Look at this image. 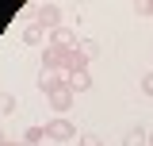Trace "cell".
Returning <instances> with one entry per match:
<instances>
[{"label":"cell","mask_w":153,"mask_h":146,"mask_svg":"<svg viewBox=\"0 0 153 146\" xmlns=\"http://www.w3.org/2000/svg\"><path fill=\"white\" fill-rule=\"evenodd\" d=\"M46 138H54V142H73L80 135H76V123L69 115H54V119L46 123Z\"/></svg>","instance_id":"6da1fadb"},{"label":"cell","mask_w":153,"mask_h":146,"mask_svg":"<svg viewBox=\"0 0 153 146\" xmlns=\"http://www.w3.org/2000/svg\"><path fill=\"white\" fill-rule=\"evenodd\" d=\"M80 38H84V35H76V27H65V23L50 31V42L61 46V50H76V46H80Z\"/></svg>","instance_id":"7a4b0ae2"},{"label":"cell","mask_w":153,"mask_h":146,"mask_svg":"<svg viewBox=\"0 0 153 146\" xmlns=\"http://www.w3.org/2000/svg\"><path fill=\"white\" fill-rule=\"evenodd\" d=\"M35 23H38V27H46V31L61 27V8H57V4H38V12H35Z\"/></svg>","instance_id":"3957f363"},{"label":"cell","mask_w":153,"mask_h":146,"mask_svg":"<svg viewBox=\"0 0 153 146\" xmlns=\"http://www.w3.org/2000/svg\"><path fill=\"white\" fill-rule=\"evenodd\" d=\"M42 69L65 73V50H61V46H54V42H46V46H42Z\"/></svg>","instance_id":"277c9868"},{"label":"cell","mask_w":153,"mask_h":146,"mask_svg":"<svg viewBox=\"0 0 153 146\" xmlns=\"http://www.w3.org/2000/svg\"><path fill=\"white\" fill-rule=\"evenodd\" d=\"M46 100H50V108H54L57 115H65V111L73 108V100H76V92L69 89V85H61V89H54V92H50V96H46Z\"/></svg>","instance_id":"5b68a950"},{"label":"cell","mask_w":153,"mask_h":146,"mask_svg":"<svg viewBox=\"0 0 153 146\" xmlns=\"http://www.w3.org/2000/svg\"><path fill=\"white\" fill-rule=\"evenodd\" d=\"M35 85H38L42 92H46V96H50L54 89H61V85H65V73H54V69H38Z\"/></svg>","instance_id":"8992f818"},{"label":"cell","mask_w":153,"mask_h":146,"mask_svg":"<svg viewBox=\"0 0 153 146\" xmlns=\"http://www.w3.org/2000/svg\"><path fill=\"white\" fill-rule=\"evenodd\" d=\"M19 38H23L27 46H46V42H50V31H46V27H38V23H27V27L19 31Z\"/></svg>","instance_id":"52a82bcc"},{"label":"cell","mask_w":153,"mask_h":146,"mask_svg":"<svg viewBox=\"0 0 153 146\" xmlns=\"http://www.w3.org/2000/svg\"><path fill=\"white\" fill-rule=\"evenodd\" d=\"M65 85H69L76 96H80V92L92 89V73H88V69H73V73H65Z\"/></svg>","instance_id":"ba28073f"},{"label":"cell","mask_w":153,"mask_h":146,"mask_svg":"<svg viewBox=\"0 0 153 146\" xmlns=\"http://www.w3.org/2000/svg\"><path fill=\"white\" fill-rule=\"evenodd\" d=\"M123 146H149V131L146 127H130L123 135Z\"/></svg>","instance_id":"9c48e42d"},{"label":"cell","mask_w":153,"mask_h":146,"mask_svg":"<svg viewBox=\"0 0 153 146\" xmlns=\"http://www.w3.org/2000/svg\"><path fill=\"white\" fill-rule=\"evenodd\" d=\"M80 54H84V62H92V58H100V42L96 38H80V46H76Z\"/></svg>","instance_id":"30bf717a"},{"label":"cell","mask_w":153,"mask_h":146,"mask_svg":"<svg viewBox=\"0 0 153 146\" xmlns=\"http://www.w3.org/2000/svg\"><path fill=\"white\" fill-rule=\"evenodd\" d=\"M46 138V123H35V127H27V135H23V142H31V146H38Z\"/></svg>","instance_id":"8fae6325"},{"label":"cell","mask_w":153,"mask_h":146,"mask_svg":"<svg viewBox=\"0 0 153 146\" xmlns=\"http://www.w3.org/2000/svg\"><path fill=\"white\" fill-rule=\"evenodd\" d=\"M16 111V96L12 92H0V115H12Z\"/></svg>","instance_id":"7c38bea8"},{"label":"cell","mask_w":153,"mask_h":146,"mask_svg":"<svg viewBox=\"0 0 153 146\" xmlns=\"http://www.w3.org/2000/svg\"><path fill=\"white\" fill-rule=\"evenodd\" d=\"M134 12H138L142 19H153V0H138V4H134Z\"/></svg>","instance_id":"4fadbf2b"},{"label":"cell","mask_w":153,"mask_h":146,"mask_svg":"<svg viewBox=\"0 0 153 146\" xmlns=\"http://www.w3.org/2000/svg\"><path fill=\"white\" fill-rule=\"evenodd\" d=\"M76 146H103V138H100V135H92V131H88V135H80V138H76Z\"/></svg>","instance_id":"5bb4252c"},{"label":"cell","mask_w":153,"mask_h":146,"mask_svg":"<svg viewBox=\"0 0 153 146\" xmlns=\"http://www.w3.org/2000/svg\"><path fill=\"white\" fill-rule=\"evenodd\" d=\"M142 92H146V96H153V69L142 73Z\"/></svg>","instance_id":"9a60e30c"},{"label":"cell","mask_w":153,"mask_h":146,"mask_svg":"<svg viewBox=\"0 0 153 146\" xmlns=\"http://www.w3.org/2000/svg\"><path fill=\"white\" fill-rule=\"evenodd\" d=\"M0 146H19V142H12V138H8V142H0Z\"/></svg>","instance_id":"2e32d148"},{"label":"cell","mask_w":153,"mask_h":146,"mask_svg":"<svg viewBox=\"0 0 153 146\" xmlns=\"http://www.w3.org/2000/svg\"><path fill=\"white\" fill-rule=\"evenodd\" d=\"M0 142H8V138H4V127H0Z\"/></svg>","instance_id":"e0dca14e"},{"label":"cell","mask_w":153,"mask_h":146,"mask_svg":"<svg viewBox=\"0 0 153 146\" xmlns=\"http://www.w3.org/2000/svg\"><path fill=\"white\" fill-rule=\"evenodd\" d=\"M149 146H153V131H149Z\"/></svg>","instance_id":"ac0fdd59"},{"label":"cell","mask_w":153,"mask_h":146,"mask_svg":"<svg viewBox=\"0 0 153 146\" xmlns=\"http://www.w3.org/2000/svg\"><path fill=\"white\" fill-rule=\"evenodd\" d=\"M19 146H31V142H19Z\"/></svg>","instance_id":"d6986e66"},{"label":"cell","mask_w":153,"mask_h":146,"mask_svg":"<svg viewBox=\"0 0 153 146\" xmlns=\"http://www.w3.org/2000/svg\"><path fill=\"white\" fill-rule=\"evenodd\" d=\"M149 58H153V54H149Z\"/></svg>","instance_id":"ffe728a7"}]
</instances>
